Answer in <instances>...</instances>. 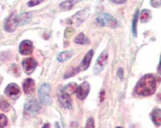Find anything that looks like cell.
I'll list each match as a JSON object with an SVG mask.
<instances>
[{"instance_id": "1", "label": "cell", "mask_w": 161, "mask_h": 128, "mask_svg": "<svg viewBox=\"0 0 161 128\" xmlns=\"http://www.w3.org/2000/svg\"><path fill=\"white\" fill-rule=\"evenodd\" d=\"M156 90V77L152 74L143 76L135 87V93L138 95L149 96L153 94Z\"/></svg>"}, {"instance_id": "2", "label": "cell", "mask_w": 161, "mask_h": 128, "mask_svg": "<svg viewBox=\"0 0 161 128\" xmlns=\"http://www.w3.org/2000/svg\"><path fill=\"white\" fill-rule=\"evenodd\" d=\"M93 50H90L88 53H86V55L85 56L84 59H83V60L81 61V63L79 64L78 67H77L76 70H73L71 73H67V74H65L64 77V78H68V77H72V76H74L75 74H77V73H79V72H82L87 70V69L90 67V62H91L92 58H93Z\"/></svg>"}, {"instance_id": "3", "label": "cell", "mask_w": 161, "mask_h": 128, "mask_svg": "<svg viewBox=\"0 0 161 128\" xmlns=\"http://www.w3.org/2000/svg\"><path fill=\"white\" fill-rule=\"evenodd\" d=\"M97 22L100 25L106 26L109 28H115L119 25V22L114 16L108 13H102L97 17Z\"/></svg>"}, {"instance_id": "4", "label": "cell", "mask_w": 161, "mask_h": 128, "mask_svg": "<svg viewBox=\"0 0 161 128\" xmlns=\"http://www.w3.org/2000/svg\"><path fill=\"white\" fill-rule=\"evenodd\" d=\"M50 86L47 83L41 85V86L39 89V97H40V101L44 104L49 105L52 104V98L50 95Z\"/></svg>"}, {"instance_id": "5", "label": "cell", "mask_w": 161, "mask_h": 128, "mask_svg": "<svg viewBox=\"0 0 161 128\" xmlns=\"http://www.w3.org/2000/svg\"><path fill=\"white\" fill-rule=\"evenodd\" d=\"M107 60H108V53L105 50L101 53L98 58L96 60V63L94 64V67H93V72L95 74H98L104 70L105 66L106 65V63H107Z\"/></svg>"}, {"instance_id": "6", "label": "cell", "mask_w": 161, "mask_h": 128, "mask_svg": "<svg viewBox=\"0 0 161 128\" xmlns=\"http://www.w3.org/2000/svg\"><path fill=\"white\" fill-rule=\"evenodd\" d=\"M89 15H90V11L89 9H85L82 10V11H80L78 12H77L75 15L72 16L71 18L67 20L68 24H76V25H79L81 23L84 21L85 19L88 18Z\"/></svg>"}, {"instance_id": "7", "label": "cell", "mask_w": 161, "mask_h": 128, "mask_svg": "<svg viewBox=\"0 0 161 128\" xmlns=\"http://www.w3.org/2000/svg\"><path fill=\"white\" fill-rule=\"evenodd\" d=\"M18 25V17L15 15V14H12L8 19L6 20L5 24H4V28L8 32H13V31L16 29Z\"/></svg>"}, {"instance_id": "8", "label": "cell", "mask_w": 161, "mask_h": 128, "mask_svg": "<svg viewBox=\"0 0 161 128\" xmlns=\"http://www.w3.org/2000/svg\"><path fill=\"white\" fill-rule=\"evenodd\" d=\"M22 65L24 72L27 74H31L37 67V62L33 58H27L23 60Z\"/></svg>"}, {"instance_id": "9", "label": "cell", "mask_w": 161, "mask_h": 128, "mask_svg": "<svg viewBox=\"0 0 161 128\" xmlns=\"http://www.w3.org/2000/svg\"><path fill=\"white\" fill-rule=\"evenodd\" d=\"M5 93L11 98H17L20 95V89L16 84L11 83L5 89Z\"/></svg>"}, {"instance_id": "10", "label": "cell", "mask_w": 161, "mask_h": 128, "mask_svg": "<svg viewBox=\"0 0 161 128\" xmlns=\"http://www.w3.org/2000/svg\"><path fill=\"white\" fill-rule=\"evenodd\" d=\"M90 84L88 82L81 83L80 86H78V90H77V97H78L80 100H84L87 95L89 94V92H90Z\"/></svg>"}, {"instance_id": "11", "label": "cell", "mask_w": 161, "mask_h": 128, "mask_svg": "<svg viewBox=\"0 0 161 128\" xmlns=\"http://www.w3.org/2000/svg\"><path fill=\"white\" fill-rule=\"evenodd\" d=\"M33 51V44L30 40H24L19 45V53L22 55H30Z\"/></svg>"}, {"instance_id": "12", "label": "cell", "mask_w": 161, "mask_h": 128, "mask_svg": "<svg viewBox=\"0 0 161 128\" xmlns=\"http://www.w3.org/2000/svg\"><path fill=\"white\" fill-rule=\"evenodd\" d=\"M24 108H25V110L27 111L30 112V113L36 114L40 110V106L36 100L32 99V100L28 101V103H26L25 106H24Z\"/></svg>"}, {"instance_id": "13", "label": "cell", "mask_w": 161, "mask_h": 128, "mask_svg": "<svg viewBox=\"0 0 161 128\" xmlns=\"http://www.w3.org/2000/svg\"><path fill=\"white\" fill-rule=\"evenodd\" d=\"M59 101L60 102L61 105L64 107H65V108H72V102L69 94H67V93L61 91L60 93V95H59Z\"/></svg>"}, {"instance_id": "14", "label": "cell", "mask_w": 161, "mask_h": 128, "mask_svg": "<svg viewBox=\"0 0 161 128\" xmlns=\"http://www.w3.org/2000/svg\"><path fill=\"white\" fill-rule=\"evenodd\" d=\"M24 91L28 94H31L35 90V81L31 78L26 79L23 85Z\"/></svg>"}, {"instance_id": "15", "label": "cell", "mask_w": 161, "mask_h": 128, "mask_svg": "<svg viewBox=\"0 0 161 128\" xmlns=\"http://www.w3.org/2000/svg\"><path fill=\"white\" fill-rule=\"evenodd\" d=\"M151 116L154 124L156 126H161V109H154L151 114Z\"/></svg>"}, {"instance_id": "16", "label": "cell", "mask_w": 161, "mask_h": 128, "mask_svg": "<svg viewBox=\"0 0 161 128\" xmlns=\"http://www.w3.org/2000/svg\"><path fill=\"white\" fill-rule=\"evenodd\" d=\"M78 90V86H77L76 83L71 82L69 84H68L67 86H65L64 88L62 89L61 91H63L64 93H67V94H72V93H75L77 92Z\"/></svg>"}, {"instance_id": "17", "label": "cell", "mask_w": 161, "mask_h": 128, "mask_svg": "<svg viewBox=\"0 0 161 128\" xmlns=\"http://www.w3.org/2000/svg\"><path fill=\"white\" fill-rule=\"evenodd\" d=\"M79 1H80V0H67V1H64L60 4V8L63 11H69L71 8H73V6L75 5L77 3H78Z\"/></svg>"}, {"instance_id": "18", "label": "cell", "mask_w": 161, "mask_h": 128, "mask_svg": "<svg viewBox=\"0 0 161 128\" xmlns=\"http://www.w3.org/2000/svg\"><path fill=\"white\" fill-rule=\"evenodd\" d=\"M31 17H32L31 13H29V12L23 13L22 15H20L18 17L19 24H21V25L26 24L27 23H28L30 20H31Z\"/></svg>"}, {"instance_id": "19", "label": "cell", "mask_w": 161, "mask_h": 128, "mask_svg": "<svg viewBox=\"0 0 161 128\" xmlns=\"http://www.w3.org/2000/svg\"><path fill=\"white\" fill-rule=\"evenodd\" d=\"M73 57V52L72 51H64L61 52L60 54L57 56V60L60 62H64L65 60H69Z\"/></svg>"}, {"instance_id": "20", "label": "cell", "mask_w": 161, "mask_h": 128, "mask_svg": "<svg viewBox=\"0 0 161 128\" xmlns=\"http://www.w3.org/2000/svg\"><path fill=\"white\" fill-rule=\"evenodd\" d=\"M74 42L76 44H87L90 43V40L86 36L83 34V33H80L79 35H77V36L75 37L74 39Z\"/></svg>"}, {"instance_id": "21", "label": "cell", "mask_w": 161, "mask_h": 128, "mask_svg": "<svg viewBox=\"0 0 161 128\" xmlns=\"http://www.w3.org/2000/svg\"><path fill=\"white\" fill-rule=\"evenodd\" d=\"M151 19V12L148 10H143L140 14V20L142 23H147Z\"/></svg>"}, {"instance_id": "22", "label": "cell", "mask_w": 161, "mask_h": 128, "mask_svg": "<svg viewBox=\"0 0 161 128\" xmlns=\"http://www.w3.org/2000/svg\"><path fill=\"white\" fill-rule=\"evenodd\" d=\"M138 17H139V11H136L135 16L133 19V22H132V32H133L134 36H137V21H138Z\"/></svg>"}, {"instance_id": "23", "label": "cell", "mask_w": 161, "mask_h": 128, "mask_svg": "<svg viewBox=\"0 0 161 128\" xmlns=\"http://www.w3.org/2000/svg\"><path fill=\"white\" fill-rule=\"evenodd\" d=\"M8 124V119L4 114H0V128L5 127Z\"/></svg>"}, {"instance_id": "24", "label": "cell", "mask_w": 161, "mask_h": 128, "mask_svg": "<svg viewBox=\"0 0 161 128\" xmlns=\"http://www.w3.org/2000/svg\"><path fill=\"white\" fill-rule=\"evenodd\" d=\"M9 104L6 101L0 100V109L3 111H7L9 109Z\"/></svg>"}, {"instance_id": "25", "label": "cell", "mask_w": 161, "mask_h": 128, "mask_svg": "<svg viewBox=\"0 0 161 128\" xmlns=\"http://www.w3.org/2000/svg\"><path fill=\"white\" fill-rule=\"evenodd\" d=\"M86 128H95V126H94V120H93V118H90L87 120Z\"/></svg>"}, {"instance_id": "26", "label": "cell", "mask_w": 161, "mask_h": 128, "mask_svg": "<svg viewBox=\"0 0 161 128\" xmlns=\"http://www.w3.org/2000/svg\"><path fill=\"white\" fill-rule=\"evenodd\" d=\"M44 0H30L29 2L28 3V7H34V6H36L38 4H40Z\"/></svg>"}, {"instance_id": "27", "label": "cell", "mask_w": 161, "mask_h": 128, "mask_svg": "<svg viewBox=\"0 0 161 128\" xmlns=\"http://www.w3.org/2000/svg\"><path fill=\"white\" fill-rule=\"evenodd\" d=\"M151 5L153 8H159L161 6V0H151Z\"/></svg>"}, {"instance_id": "28", "label": "cell", "mask_w": 161, "mask_h": 128, "mask_svg": "<svg viewBox=\"0 0 161 128\" xmlns=\"http://www.w3.org/2000/svg\"><path fill=\"white\" fill-rule=\"evenodd\" d=\"M73 34V30L72 29V28H68V29H66L65 32H64V36H65V37H67V38L71 36Z\"/></svg>"}, {"instance_id": "29", "label": "cell", "mask_w": 161, "mask_h": 128, "mask_svg": "<svg viewBox=\"0 0 161 128\" xmlns=\"http://www.w3.org/2000/svg\"><path fill=\"white\" fill-rule=\"evenodd\" d=\"M118 76H119V77H120V79H123V69H119V70H118Z\"/></svg>"}, {"instance_id": "30", "label": "cell", "mask_w": 161, "mask_h": 128, "mask_svg": "<svg viewBox=\"0 0 161 128\" xmlns=\"http://www.w3.org/2000/svg\"><path fill=\"white\" fill-rule=\"evenodd\" d=\"M112 1L113 3H119V4H122V3H124L126 2V0H110Z\"/></svg>"}, {"instance_id": "31", "label": "cell", "mask_w": 161, "mask_h": 128, "mask_svg": "<svg viewBox=\"0 0 161 128\" xmlns=\"http://www.w3.org/2000/svg\"><path fill=\"white\" fill-rule=\"evenodd\" d=\"M104 97H105V91H104V90H103V91L100 93V100H101V102H103V101L104 100Z\"/></svg>"}, {"instance_id": "32", "label": "cell", "mask_w": 161, "mask_h": 128, "mask_svg": "<svg viewBox=\"0 0 161 128\" xmlns=\"http://www.w3.org/2000/svg\"><path fill=\"white\" fill-rule=\"evenodd\" d=\"M158 70H159V73H161V57H160V62H159V68H158Z\"/></svg>"}, {"instance_id": "33", "label": "cell", "mask_w": 161, "mask_h": 128, "mask_svg": "<svg viewBox=\"0 0 161 128\" xmlns=\"http://www.w3.org/2000/svg\"><path fill=\"white\" fill-rule=\"evenodd\" d=\"M117 128H123V127H121V126H118Z\"/></svg>"}]
</instances>
